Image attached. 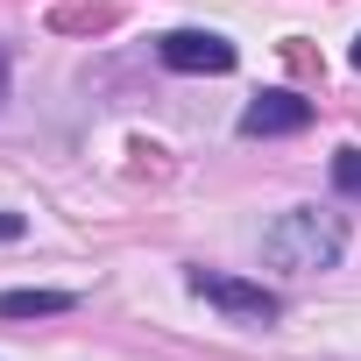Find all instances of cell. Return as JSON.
<instances>
[{"instance_id": "obj_1", "label": "cell", "mask_w": 361, "mask_h": 361, "mask_svg": "<svg viewBox=\"0 0 361 361\" xmlns=\"http://www.w3.org/2000/svg\"><path fill=\"white\" fill-rule=\"evenodd\" d=\"M262 255L276 269H333L347 255V220L340 213H319V206H290L269 234H262Z\"/></svg>"}, {"instance_id": "obj_2", "label": "cell", "mask_w": 361, "mask_h": 361, "mask_svg": "<svg viewBox=\"0 0 361 361\" xmlns=\"http://www.w3.org/2000/svg\"><path fill=\"white\" fill-rule=\"evenodd\" d=\"M185 283H192V298L220 305V312H227V319H241V326H269V319L283 312V298H276V290H262V283H248V276H227V269H192Z\"/></svg>"}, {"instance_id": "obj_3", "label": "cell", "mask_w": 361, "mask_h": 361, "mask_svg": "<svg viewBox=\"0 0 361 361\" xmlns=\"http://www.w3.org/2000/svg\"><path fill=\"white\" fill-rule=\"evenodd\" d=\"M156 57H163L170 71H234V43L213 36V29H170V36L156 43Z\"/></svg>"}, {"instance_id": "obj_4", "label": "cell", "mask_w": 361, "mask_h": 361, "mask_svg": "<svg viewBox=\"0 0 361 361\" xmlns=\"http://www.w3.org/2000/svg\"><path fill=\"white\" fill-rule=\"evenodd\" d=\"M298 128H312V99L298 92H262L241 114V135H298Z\"/></svg>"}, {"instance_id": "obj_5", "label": "cell", "mask_w": 361, "mask_h": 361, "mask_svg": "<svg viewBox=\"0 0 361 361\" xmlns=\"http://www.w3.org/2000/svg\"><path fill=\"white\" fill-rule=\"evenodd\" d=\"M71 312V290H0V319H50Z\"/></svg>"}, {"instance_id": "obj_6", "label": "cell", "mask_w": 361, "mask_h": 361, "mask_svg": "<svg viewBox=\"0 0 361 361\" xmlns=\"http://www.w3.org/2000/svg\"><path fill=\"white\" fill-rule=\"evenodd\" d=\"M333 185H340V199H361V149L333 156Z\"/></svg>"}, {"instance_id": "obj_7", "label": "cell", "mask_w": 361, "mask_h": 361, "mask_svg": "<svg viewBox=\"0 0 361 361\" xmlns=\"http://www.w3.org/2000/svg\"><path fill=\"white\" fill-rule=\"evenodd\" d=\"M0 99H8V57H0Z\"/></svg>"}, {"instance_id": "obj_8", "label": "cell", "mask_w": 361, "mask_h": 361, "mask_svg": "<svg viewBox=\"0 0 361 361\" xmlns=\"http://www.w3.org/2000/svg\"><path fill=\"white\" fill-rule=\"evenodd\" d=\"M354 71H361V43H354Z\"/></svg>"}]
</instances>
